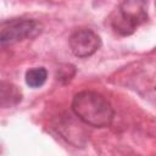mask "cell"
Segmentation results:
<instances>
[{
  "label": "cell",
  "instance_id": "cell-2",
  "mask_svg": "<svg viewBox=\"0 0 156 156\" xmlns=\"http://www.w3.org/2000/svg\"><path fill=\"white\" fill-rule=\"evenodd\" d=\"M149 18L145 0H124L111 20V26L119 35H130Z\"/></svg>",
  "mask_w": 156,
  "mask_h": 156
},
{
  "label": "cell",
  "instance_id": "cell-6",
  "mask_svg": "<svg viewBox=\"0 0 156 156\" xmlns=\"http://www.w3.org/2000/svg\"><path fill=\"white\" fill-rule=\"evenodd\" d=\"M20 99H21V93L18 91L17 87H15L9 82L0 80V100L18 101Z\"/></svg>",
  "mask_w": 156,
  "mask_h": 156
},
{
  "label": "cell",
  "instance_id": "cell-4",
  "mask_svg": "<svg viewBox=\"0 0 156 156\" xmlns=\"http://www.w3.org/2000/svg\"><path fill=\"white\" fill-rule=\"evenodd\" d=\"M68 41L73 55L80 58L94 55L101 46L100 37L94 30L88 28L74 30L71 34Z\"/></svg>",
  "mask_w": 156,
  "mask_h": 156
},
{
  "label": "cell",
  "instance_id": "cell-3",
  "mask_svg": "<svg viewBox=\"0 0 156 156\" xmlns=\"http://www.w3.org/2000/svg\"><path fill=\"white\" fill-rule=\"evenodd\" d=\"M43 26L35 20L16 18L0 22V44H15L40 34Z\"/></svg>",
  "mask_w": 156,
  "mask_h": 156
},
{
  "label": "cell",
  "instance_id": "cell-1",
  "mask_svg": "<svg viewBox=\"0 0 156 156\" xmlns=\"http://www.w3.org/2000/svg\"><path fill=\"white\" fill-rule=\"evenodd\" d=\"M72 110L80 121L96 128L110 126L113 118L111 104L101 94L91 90H83L76 94L72 101Z\"/></svg>",
  "mask_w": 156,
  "mask_h": 156
},
{
  "label": "cell",
  "instance_id": "cell-5",
  "mask_svg": "<svg viewBox=\"0 0 156 156\" xmlns=\"http://www.w3.org/2000/svg\"><path fill=\"white\" fill-rule=\"evenodd\" d=\"M48 78V72L44 67H33L26 72V83L30 88L41 87Z\"/></svg>",
  "mask_w": 156,
  "mask_h": 156
}]
</instances>
